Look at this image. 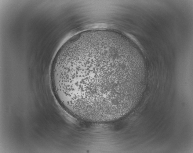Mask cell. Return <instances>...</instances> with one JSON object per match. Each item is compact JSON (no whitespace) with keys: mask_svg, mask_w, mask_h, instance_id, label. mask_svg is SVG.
<instances>
[{"mask_svg":"<svg viewBox=\"0 0 193 153\" xmlns=\"http://www.w3.org/2000/svg\"><path fill=\"white\" fill-rule=\"evenodd\" d=\"M145 77L143 66L126 48L103 43L86 47L64 61L57 80L76 115L103 122L120 117L134 106Z\"/></svg>","mask_w":193,"mask_h":153,"instance_id":"cell-1","label":"cell"}]
</instances>
